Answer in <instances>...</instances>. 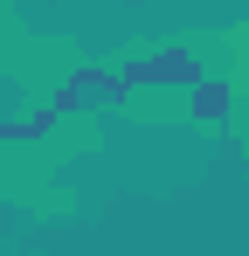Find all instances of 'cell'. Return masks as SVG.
<instances>
[{
    "mask_svg": "<svg viewBox=\"0 0 249 256\" xmlns=\"http://www.w3.org/2000/svg\"><path fill=\"white\" fill-rule=\"evenodd\" d=\"M118 84H201V62H194V56H160V62L124 70Z\"/></svg>",
    "mask_w": 249,
    "mask_h": 256,
    "instance_id": "cell-1",
    "label": "cell"
}]
</instances>
